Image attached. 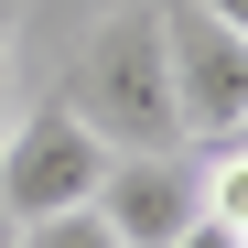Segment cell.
<instances>
[{
  "label": "cell",
  "instance_id": "obj_5",
  "mask_svg": "<svg viewBox=\"0 0 248 248\" xmlns=\"http://www.w3.org/2000/svg\"><path fill=\"white\" fill-rule=\"evenodd\" d=\"M22 248H119V237L97 227V205H65V216H32Z\"/></svg>",
  "mask_w": 248,
  "mask_h": 248
},
{
  "label": "cell",
  "instance_id": "obj_1",
  "mask_svg": "<svg viewBox=\"0 0 248 248\" xmlns=\"http://www.w3.org/2000/svg\"><path fill=\"white\" fill-rule=\"evenodd\" d=\"M65 108L87 119L108 151H184L173 76H162V0H130L87 32V54L65 76Z\"/></svg>",
  "mask_w": 248,
  "mask_h": 248
},
{
  "label": "cell",
  "instance_id": "obj_7",
  "mask_svg": "<svg viewBox=\"0 0 248 248\" xmlns=\"http://www.w3.org/2000/svg\"><path fill=\"white\" fill-rule=\"evenodd\" d=\"M194 11H205V22H237V32H248V0H194Z\"/></svg>",
  "mask_w": 248,
  "mask_h": 248
},
{
  "label": "cell",
  "instance_id": "obj_2",
  "mask_svg": "<svg viewBox=\"0 0 248 248\" xmlns=\"http://www.w3.org/2000/svg\"><path fill=\"white\" fill-rule=\"evenodd\" d=\"M162 76H173L184 140H237L248 130V32L205 22L194 0H162Z\"/></svg>",
  "mask_w": 248,
  "mask_h": 248
},
{
  "label": "cell",
  "instance_id": "obj_6",
  "mask_svg": "<svg viewBox=\"0 0 248 248\" xmlns=\"http://www.w3.org/2000/svg\"><path fill=\"white\" fill-rule=\"evenodd\" d=\"M173 248H248V227H227V216H194V227H184Z\"/></svg>",
  "mask_w": 248,
  "mask_h": 248
},
{
  "label": "cell",
  "instance_id": "obj_3",
  "mask_svg": "<svg viewBox=\"0 0 248 248\" xmlns=\"http://www.w3.org/2000/svg\"><path fill=\"white\" fill-rule=\"evenodd\" d=\"M97 173H108V140H97L65 97L32 108L22 130H0V205H11L22 227H32V216H65V205H87Z\"/></svg>",
  "mask_w": 248,
  "mask_h": 248
},
{
  "label": "cell",
  "instance_id": "obj_4",
  "mask_svg": "<svg viewBox=\"0 0 248 248\" xmlns=\"http://www.w3.org/2000/svg\"><path fill=\"white\" fill-rule=\"evenodd\" d=\"M87 205H97V227L119 248H173L205 216V162H194V140L184 151H108V173H97Z\"/></svg>",
  "mask_w": 248,
  "mask_h": 248
},
{
  "label": "cell",
  "instance_id": "obj_8",
  "mask_svg": "<svg viewBox=\"0 0 248 248\" xmlns=\"http://www.w3.org/2000/svg\"><path fill=\"white\" fill-rule=\"evenodd\" d=\"M0 130H11V44H0Z\"/></svg>",
  "mask_w": 248,
  "mask_h": 248
}]
</instances>
